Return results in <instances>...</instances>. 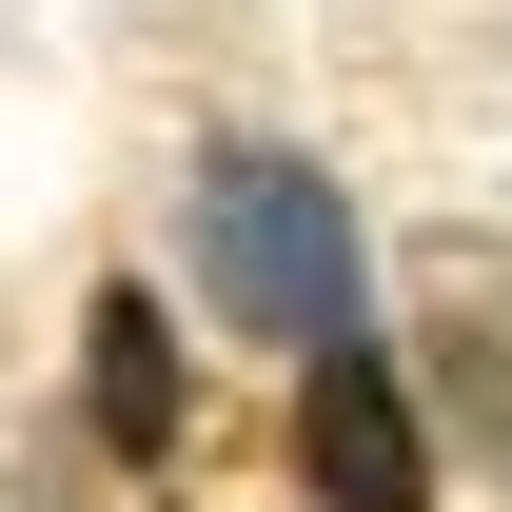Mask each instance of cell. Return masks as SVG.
<instances>
[{
	"instance_id": "1",
	"label": "cell",
	"mask_w": 512,
	"mask_h": 512,
	"mask_svg": "<svg viewBox=\"0 0 512 512\" xmlns=\"http://www.w3.org/2000/svg\"><path fill=\"white\" fill-rule=\"evenodd\" d=\"M178 256H197V296H217V335H256V355L375 335V256H355V197H335L296 138H217V158L178 178Z\"/></svg>"
},
{
	"instance_id": "2",
	"label": "cell",
	"mask_w": 512,
	"mask_h": 512,
	"mask_svg": "<svg viewBox=\"0 0 512 512\" xmlns=\"http://www.w3.org/2000/svg\"><path fill=\"white\" fill-rule=\"evenodd\" d=\"M414 414H434V453H473L512 493V237L493 217L414 237Z\"/></svg>"
},
{
	"instance_id": "3",
	"label": "cell",
	"mask_w": 512,
	"mask_h": 512,
	"mask_svg": "<svg viewBox=\"0 0 512 512\" xmlns=\"http://www.w3.org/2000/svg\"><path fill=\"white\" fill-rule=\"evenodd\" d=\"M296 493L316 512H434V414L394 335H316L296 355Z\"/></svg>"
},
{
	"instance_id": "4",
	"label": "cell",
	"mask_w": 512,
	"mask_h": 512,
	"mask_svg": "<svg viewBox=\"0 0 512 512\" xmlns=\"http://www.w3.org/2000/svg\"><path fill=\"white\" fill-rule=\"evenodd\" d=\"M178 316L138 296V276H99V316H79V434L119 453V473H178Z\"/></svg>"
},
{
	"instance_id": "5",
	"label": "cell",
	"mask_w": 512,
	"mask_h": 512,
	"mask_svg": "<svg viewBox=\"0 0 512 512\" xmlns=\"http://www.w3.org/2000/svg\"><path fill=\"white\" fill-rule=\"evenodd\" d=\"M20 512H60V493H20Z\"/></svg>"
}]
</instances>
